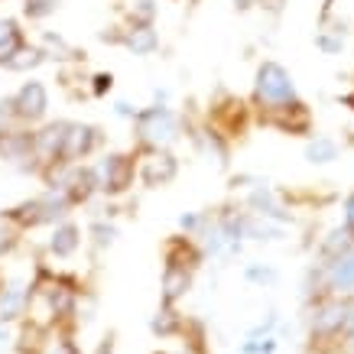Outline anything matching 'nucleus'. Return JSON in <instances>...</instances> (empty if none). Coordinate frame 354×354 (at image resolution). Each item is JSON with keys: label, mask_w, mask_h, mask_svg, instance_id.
Masks as SVG:
<instances>
[{"label": "nucleus", "mask_w": 354, "mask_h": 354, "mask_svg": "<svg viewBox=\"0 0 354 354\" xmlns=\"http://www.w3.org/2000/svg\"><path fill=\"white\" fill-rule=\"evenodd\" d=\"M354 299H342V296H319L309 299L306 306V332H309L312 344H325V342H338L348 322V312H351Z\"/></svg>", "instance_id": "423d86ee"}, {"label": "nucleus", "mask_w": 354, "mask_h": 354, "mask_svg": "<svg viewBox=\"0 0 354 354\" xmlns=\"http://www.w3.org/2000/svg\"><path fill=\"white\" fill-rule=\"evenodd\" d=\"M342 225L354 234V189L344 195V202H342Z\"/></svg>", "instance_id": "c9c22d12"}, {"label": "nucleus", "mask_w": 354, "mask_h": 354, "mask_svg": "<svg viewBox=\"0 0 354 354\" xmlns=\"http://www.w3.org/2000/svg\"><path fill=\"white\" fill-rule=\"evenodd\" d=\"M283 237H286V225H283V221H270V218H260V215H250V212H247L244 241L273 244V241H283Z\"/></svg>", "instance_id": "aec40b11"}, {"label": "nucleus", "mask_w": 354, "mask_h": 354, "mask_svg": "<svg viewBox=\"0 0 354 354\" xmlns=\"http://www.w3.org/2000/svg\"><path fill=\"white\" fill-rule=\"evenodd\" d=\"M88 244H91L95 254H104L108 247L118 244V225H114V218H104V215L91 218V225H88Z\"/></svg>", "instance_id": "393cba45"}, {"label": "nucleus", "mask_w": 354, "mask_h": 354, "mask_svg": "<svg viewBox=\"0 0 354 354\" xmlns=\"http://www.w3.org/2000/svg\"><path fill=\"white\" fill-rule=\"evenodd\" d=\"M306 299H319V296H342L354 299V247L342 257L332 260H315L309 270V286H306Z\"/></svg>", "instance_id": "39448f33"}, {"label": "nucleus", "mask_w": 354, "mask_h": 354, "mask_svg": "<svg viewBox=\"0 0 354 354\" xmlns=\"http://www.w3.org/2000/svg\"><path fill=\"white\" fill-rule=\"evenodd\" d=\"M53 13H59V0H23V20L46 23Z\"/></svg>", "instance_id": "c85d7f7f"}, {"label": "nucleus", "mask_w": 354, "mask_h": 354, "mask_svg": "<svg viewBox=\"0 0 354 354\" xmlns=\"http://www.w3.org/2000/svg\"><path fill=\"white\" fill-rule=\"evenodd\" d=\"M7 215L30 234L36 227H53V225H59V221H65V218H72L75 215V202H72L62 189H43L39 195L23 198V202H17L13 208H7Z\"/></svg>", "instance_id": "7ed1b4c3"}, {"label": "nucleus", "mask_w": 354, "mask_h": 354, "mask_svg": "<svg viewBox=\"0 0 354 354\" xmlns=\"http://www.w3.org/2000/svg\"><path fill=\"white\" fill-rule=\"evenodd\" d=\"M195 273L198 270L183 267V263H162V277H160V302L166 306H179V302L192 292L195 286Z\"/></svg>", "instance_id": "4468645a"}, {"label": "nucleus", "mask_w": 354, "mask_h": 354, "mask_svg": "<svg viewBox=\"0 0 354 354\" xmlns=\"http://www.w3.org/2000/svg\"><path fill=\"white\" fill-rule=\"evenodd\" d=\"M202 225H205V208H202V212H185V215L179 218V231H183V234H189V237L198 234V231H202Z\"/></svg>", "instance_id": "473e14b6"}, {"label": "nucleus", "mask_w": 354, "mask_h": 354, "mask_svg": "<svg viewBox=\"0 0 354 354\" xmlns=\"http://www.w3.org/2000/svg\"><path fill=\"white\" fill-rule=\"evenodd\" d=\"M338 344H342L344 351L354 354V302H351V312H348V322H344V332L338 338Z\"/></svg>", "instance_id": "f704fd0d"}, {"label": "nucleus", "mask_w": 354, "mask_h": 354, "mask_svg": "<svg viewBox=\"0 0 354 354\" xmlns=\"http://www.w3.org/2000/svg\"><path fill=\"white\" fill-rule=\"evenodd\" d=\"M23 237H26V231L7 215V208H0V260L10 257L13 250L23 244Z\"/></svg>", "instance_id": "bb28decb"}, {"label": "nucleus", "mask_w": 354, "mask_h": 354, "mask_svg": "<svg viewBox=\"0 0 354 354\" xmlns=\"http://www.w3.org/2000/svg\"><path fill=\"white\" fill-rule=\"evenodd\" d=\"M244 279L247 283H254V286H270V283H277V270L270 267V263L254 260V263H247L244 267Z\"/></svg>", "instance_id": "c756f323"}, {"label": "nucleus", "mask_w": 354, "mask_h": 354, "mask_svg": "<svg viewBox=\"0 0 354 354\" xmlns=\"http://www.w3.org/2000/svg\"><path fill=\"white\" fill-rule=\"evenodd\" d=\"M0 162L32 176V127L10 124L0 130Z\"/></svg>", "instance_id": "f8f14e48"}, {"label": "nucleus", "mask_w": 354, "mask_h": 354, "mask_svg": "<svg viewBox=\"0 0 354 354\" xmlns=\"http://www.w3.org/2000/svg\"><path fill=\"white\" fill-rule=\"evenodd\" d=\"M26 290H30V283H17V279H3L0 283V322L3 325H13L23 319Z\"/></svg>", "instance_id": "f3484780"}, {"label": "nucleus", "mask_w": 354, "mask_h": 354, "mask_svg": "<svg viewBox=\"0 0 354 354\" xmlns=\"http://www.w3.org/2000/svg\"><path fill=\"white\" fill-rule=\"evenodd\" d=\"M351 247H354V234L344 225H338V227H332L322 241H319V260L342 257V254H348Z\"/></svg>", "instance_id": "a878e982"}, {"label": "nucleus", "mask_w": 354, "mask_h": 354, "mask_svg": "<svg viewBox=\"0 0 354 354\" xmlns=\"http://www.w3.org/2000/svg\"><path fill=\"white\" fill-rule=\"evenodd\" d=\"M124 23H156L160 17V3L156 0H127L118 7Z\"/></svg>", "instance_id": "cd10ccee"}, {"label": "nucleus", "mask_w": 354, "mask_h": 354, "mask_svg": "<svg viewBox=\"0 0 354 354\" xmlns=\"http://www.w3.org/2000/svg\"><path fill=\"white\" fill-rule=\"evenodd\" d=\"M312 354H351V351H344L338 342H325V344H312Z\"/></svg>", "instance_id": "e433bc0d"}, {"label": "nucleus", "mask_w": 354, "mask_h": 354, "mask_svg": "<svg viewBox=\"0 0 354 354\" xmlns=\"http://www.w3.org/2000/svg\"><path fill=\"white\" fill-rule=\"evenodd\" d=\"M302 156H306V162H312V166H328V162H335L342 156V147H338V140L328 137V133H312V137H306Z\"/></svg>", "instance_id": "6ab92c4d"}, {"label": "nucleus", "mask_w": 354, "mask_h": 354, "mask_svg": "<svg viewBox=\"0 0 354 354\" xmlns=\"http://www.w3.org/2000/svg\"><path fill=\"white\" fill-rule=\"evenodd\" d=\"M237 354H241V351H237Z\"/></svg>", "instance_id": "a18cd8bd"}, {"label": "nucleus", "mask_w": 354, "mask_h": 354, "mask_svg": "<svg viewBox=\"0 0 354 354\" xmlns=\"http://www.w3.org/2000/svg\"><path fill=\"white\" fill-rule=\"evenodd\" d=\"M3 279H7V277H3V273H0V283H3Z\"/></svg>", "instance_id": "c03bdc74"}, {"label": "nucleus", "mask_w": 354, "mask_h": 354, "mask_svg": "<svg viewBox=\"0 0 354 354\" xmlns=\"http://www.w3.org/2000/svg\"><path fill=\"white\" fill-rule=\"evenodd\" d=\"M302 104V95L296 88V78L290 68L277 59H263L254 72V88H250V108H254V124L267 127L270 118H277L279 111H290Z\"/></svg>", "instance_id": "f257e3e1"}, {"label": "nucleus", "mask_w": 354, "mask_h": 354, "mask_svg": "<svg viewBox=\"0 0 354 354\" xmlns=\"http://www.w3.org/2000/svg\"><path fill=\"white\" fill-rule=\"evenodd\" d=\"M10 111H13V120H17V124H23V127H39V124L49 118V88H46L39 78L23 82L10 95Z\"/></svg>", "instance_id": "6e6552de"}, {"label": "nucleus", "mask_w": 354, "mask_h": 354, "mask_svg": "<svg viewBox=\"0 0 354 354\" xmlns=\"http://www.w3.org/2000/svg\"><path fill=\"white\" fill-rule=\"evenodd\" d=\"M231 3H234V10H237V13L257 10V0H231Z\"/></svg>", "instance_id": "ea45409f"}, {"label": "nucleus", "mask_w": 354, "mask_h": 354, "mask_svg": "<svg viewBox=\"0 0 354 354\" xmlns=\"http://www.w3.org/2000/svg\"><path fill=\"white\" fill-rule=\"evenodd\" d=\"M153 354H169V351H153Z\"/></svg>", "instance_id": "37998d69"}, {"label": "nucleus", "mask_w": 354, "mask_h": 354, "mask_svg": "<svg viewBox=\"0 0 354 354\" xmlns=\"http://www.w3.org/2000/svg\"><path fill=\"white\" fill-rule=\"evenodd\" d=\"M279 348L277 335H267V338H244L241 342V354H273Z\"/></svg>", "instance_id": "2f4dec72"}, {"label": "nucleus", "mask_w": 354, "mask_h": 354, "mask_svg": "<svg viewBox=\"0 0 354 354\" xmlns=\"http://www.w3.org/2000/svg\"><path fill=\"white\" fill-rule=\"evenodd\" d=\"M348 23L342 17H328V20L319 23V30H315V46L322 49L325 55H342V49L348 46Z\"/></svg>", "instance_id": "a211bd4d"}, {"label": "nucleus", "mask_w": 354, "mask_h": 354, "mask_svg": "<svg viewBox=\"0 0 354 354\" xmlns=\"http://www.w3.org/2000/svg\"><path fill=\"white\" fill-rule=\"evenodd\" d=\"M183 328H185V315L179 312V306H166V302H160L156 315L150 319V332L156 335V338H179Z\"/></svg>", "instance_id": "412c9836"}, {"label": "nucleus", "mask_w": 354, "mask_h": 354, "mask_svg": "<svg viewBox=\"0 0 354 354\" xmlns=\"http://www.w3.org/2000/svg\"><path fill=\"white\" fill-rule=\"evenodd\" d=\"M114 351H118V332L111 328V332L101 335V342L91 348V354H114Z\"/></svg>", "instance_id": "72a5a7b5"}, {"label": "nucleus", "mask_w": 354, "mask_h": 354, "mask_svg": "<svg viewBox=\"0 0 354 354\" xmlns=\"http://www.w3.org/2000/svg\"><path fill=\"white\" fill-rule=\"evenodd\" d=\"M130 130H133V150H172L185 137V120L169 104H150L137 111Z\"/></svg>", "instance_id": "f03ea898"}, {"label": "nucleus", "mask_w": 354, "mask_h": 354, "mask_svg": "<svg viewBox=\"0 0 354 354\" xmlns=\"http://www.w3.org/2000/svg\"><path fill=\"white\" fill-rule=\"evenodd\" d=\"M137 183L143 189H166L179 179V156L172 150H137Z\"/></svg>", "instance_id": "9d476101"}, {"label": "nucleus", "mask_w": 354, "mask_h": 354, "mask_svg": "<svg viewBox=\"0 0 354 354\" xmlns=\"http://www.w3.org/2000/svg\"><path fill=\"white\" fill-rule=\"evenodd\" d=\"M137 111L140 108H133L130 101H118V104H114V114H118V118H127V120L137 118Z\"/></svg>", "instance_id": "58836bf2"}, {"label": "nucleus", "mask_w": 354, "mask_h": 354, "mask_svg": "<svg viewBox=\"0 0 354 354\" xmlns=\"http://www.w3.org/2000/svg\"><path fill=\"white\" fill-rule=\"evenodd\" d=\"M65 124L68 120H43L39 127H32V176H39L53 162H62Z\"/></svg>", "instance_id": "9b49d317"}, {"label": "nucleus", "mask_w": 354, "mask_h": 354, "mask_svg": "<svg viewBox=\"0 0 354 354\" xmlns=\"http://www.w3.org/2000/svg\"><path fill=\"white\" fill-rule=\"evenodd\" d=\"M137 150H114V153H101L95 162H91V172H95L97 183V195L101 198H124V195L133 189L137 183Z\"/></svg>", "instance_id": "20e7f679"}, {"label": "nucleus", "mask_w": 354, "mask_h": 354, "mask_svg": "<svg viewBox=\"0 0 354 354\" xmlns=\"http://www.w3.org/2000/svg\"><path fill=\"white\" fill-rule=\"evenodd\" d=\"M49 344H53V332L36 328V325H30V322H20V332H17V338H13L17 354H46L49 351Z\"/></svg>", "instance_id": "4be33fe9"}, {"label": "nucleus", "mask_w": 354, "mask_h": 354, "mask_svg": "<svg viewBox=\"0 0 354 354\" xmlns=\"http://www.w3.org/2000/svg\"><path fill=\"white\" fill-rule=\"evenodd\" d=\"M205 120H208L227 143H234V140H244L247 133H250V127H254V108H250V101H244V97L218 91V95L208 101Z\"/></svg>", "instance_id": "0eeeda50"}, {"label": "nucleus", "mask_w": 354, "mask_h": 354, "mask_svg": "<svg viewBox=\"0 0 354 354\" xmlns=\"http://www.w3.org/2000/svg\"><path fill=\"white\" fill-rule=\"evenodd\" d=\"M101 150H104V130L97 124H85V120H68L65 124L62 162H88Z\"/></svg>", "instance_id": "1a4fd4ad"}, {"label": "nucleus", "mask_w": 354, "mask_h": 354, "mask_svg": "<svg viewBox=\"0 0 354 354\" xmlns=\"http://www.w3.org/2000/svg\"><path fill=\"white\" fill-rule=\"evenodd\" d=\"M82 241H85V231L75 218H65L59 225L49 227V241H46V257L53 260H72L82 250Z\"/></svg>", "instance_id": "ddd939ff"}, {"label": "nucleus", "mask_w": 354, "mask_h": 354, "mask_svg": "<svg viewBox=\"0 0 354 354\" xmlns=\"http://www.w3.org/2000/svg\"><path fill=\"white\" fill-rule=\"evenodd\" d=\"M43 62H46L43 49H39L36 43H26V46H20L7 62L0 65V68H7V72H13V75H30V72H36Z\"/></svg>", "instance_id": "b1692460"}, {"label": "nucleus", "mask_w": 354, "mask_h": 354, "mask_svg": "<svg viewBox=\"0 0 354 354\" xmlns=\"http://www.w3.org/2000/svg\"><path fill=\"white\" fill-rule=\"evenodd\" d=\"M344 104H351V108H354V95H348V97H344Z\"/></svg>", "instance_id": "79ce46f5"}, {"label": "nucleus", "mask_w": 354, "mask_h": 354, "mask_svg": "<svg viewBox=\"0 0 354 354\" xmlns=\"http://www.w3.org/2000/svg\"><path fill=\"white\" fill-rule=\"evenodd\" d=\"M36 46L43 49L46 62H59V65H82L88 59L85 49H78V46H72L68 39H65L62 32H53L46 30L39 32V39H36Z\"/></svg>", "instance_id": "dca6fc26"}, {"label": "nucleus", "mask_w": 354, "mask_h": 354, "mask_svg": "<svg viewBox=\"0 0 354 354\" xmlns=\"http://www.w3.org/2000/svg\"><path fill=\"white\" fill-rule=\"evenodd\" d=\"M111 91H114V75H111V72H95V75H88V97L101 101V97H108Z\"/></svg>", "instance_id": "7c9ffc66"}, {"label": "nucleus", "mask_w": 354, "mask_h": 354, "mask_svg": "<svg viewBox=\"0 0 354 354\" xmlns=\"http://www.w3.org/2000/svg\"><path fill=\"white\" fill-rule=\"evenodd\" d=\"M26 43H30V39H26V30H23L20 20H17V17H0V65Z\"/></svg>", "instance_id": "5701e85b"}, {"label": "nucleus", "mask_w": 354, "mask_h": 354, "mask_svg": "<svg viewBox=\"0 0 354 354\" xmlns=\"http://www.w3.org/2000/svg\"><path fill=\"white\" fill-rule=\"evenodd\" d=\"M257 7L263 13H273V17H279V10L286 7V0H257Z\"/></svg>", "instance_id": "4c0bfd02"}, {"label": "nucleus", "mask_w": 354, "mask_h": 354, "mask_svg": "<svg viewBox=\"0 0 354 354\" xmlns=\"http://www.w3.org/2000/svg\"><path fill=\"white\" fill-rule=\"evenodd\" d=\"M118 46L133 55H153L160 49V30L156 23H120Z\"/></svg>", "instance_id": "2eb2a0df"}, {"label": "nucleus", "mask_w": 354, "mask_h": 354, "mask_svg": "<svg viewBox=\"0 0 354 354\" xmlns=\"http://www.w3.org/2000/svg\"><path fill=\"white\" fill-rule=\"evenodd\" d=\"M0 342H10V325L0 322Z\"/></svg>", "instance_id": "a19ab883"}]
</instances>
